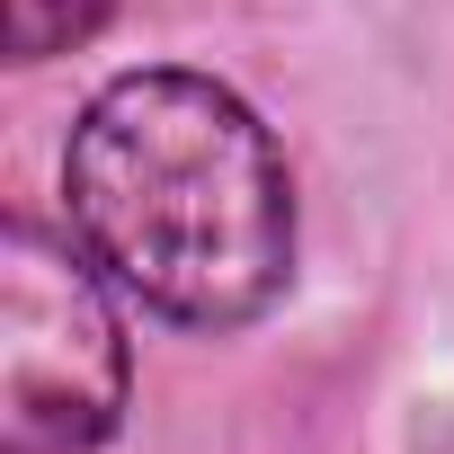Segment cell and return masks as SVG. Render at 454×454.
<instances>
[{
	"instance_id": "obj_3",
	"label": "cell",
	"mask_w": 454,
	"mask_h": 454,
	"mask_svg": "<svg viewBox=\"0 0 454 454\" xmlns=\"http://www.w3.org/2000/svg\"><path fill=\"white\" fill-rule=\"evenodd\" d=\"M98 10H107V0H10V54L19 63H45V54L81 45L98 27Z\"/></svg>"
},
{
	"instance_id": "obj_1",
	"label": "cell",
	"mask_w": 454,
	"mask_h": 454,
	"mask_svg": "<svg viewBox=\"0 0 454 454\" xmlns=\"http://www.w3.org/2000/svg\"><path fill=\"white\" fill-rule=\"evenodd\" d=\"M72 241L160 321L241 330L294 277V178L205 72L107 81L63 152Z\"/></svg>"
},
{
	"instance_id": "obj_2",
	"label": "cell",
	"mask_w": 454,
	"mask_h": 454,
	"mask_svg": "<svg viewBox=\"0 0 454 454\" xmlns=\"http://www.w3.org/2000/svg\"><path fill=\"white\" fill-rule=\"evenodd\" d=\"M98 259L36 223L0 232V419L10 454H81L125 410V330Z\"/></svg>"
}]
</instances>
